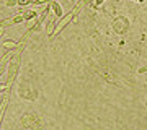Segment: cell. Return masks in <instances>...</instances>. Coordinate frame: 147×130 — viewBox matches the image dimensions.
I'll list each match as a JSON object with an SVG mask.
<instances>
[{
	"label": "cell",
	"mask_w": 147,
	"mask_h": 130,
	"mask_svg": "<svg viewBox=\"0 0 147 130\" xmlns=\"http://www.w3.org/2000/svg\"><path fill=\"white\" fill-rule=\"evenodd\" d=\"M127 29V21L126 18H118L115 21V31L116 33H124Z\"/></svg>",
	"instance_id": "6da1fadb"
},
{
	"label": "cell",
	"mask_w": 147,
	"mask_h": 130,
	"mask_svg": "<svg viewBox=\"0 0 147 130\" xmlns=\"http://www.w3.org/2000/svg\"><path fill=\"white\" fill-rule=\"evenodd\" d=\"M18 72V60H11L10 65H8V81H11L13 80V77H15V73Z\"/></svg>",
	"instance_id": "7a4b0ae2"
},
{
	"label": "cell",
	"mask_w": 147,
	"mask_h": 130,
	"mask_svg": "<svg viewBox=\"0 0 147 130\" xmlns=\"http://www.w3.org/2000/svg\"><path fill=\"white\" fill-rule=\"evenodd\" d=\"M74 15H75V10H74L72 13H70V15H67V16H64L62 20L59 21V23H57V31H59V29H62L64 26H65V25H67V23H69V21L72 20V16H74Z\"/></svg>",
	"instance_id": "3957f363"
},
{
	"label": "cell",
	"mask_w": 147,
	"mask_h": 130,
	"mask_svg": "<svg viewBox=\"0 0 147 130\" xmlns=\"http://www.w3.org/2000/svg\"><path fill=\"white\" fill-rule=\"evenodd\" d=\"M51 8H53L54 15L57 16V18H61V16H62V7H61V3H59V2H53V3H51Z\"/></svg>",
	"instance_id": "277c9868"
},
{
	"label": "cell",
	"mask_w": 147,
	"mask_h": 130,
	"mask_svg": "<svg viewBox=\"0 0 147 130\" xmlns=\"http://www.w3.org/2000/svg\"><path fill=\"white\" fill-rule=\"evenodd\" d=\"M34 16H38L36 11H23V20H31Z\"/></svg>",
	"instance_id": "5b68a950"
},
{
	"label": "cell",
	"mask_w": 147,
	"mask_h": 130,
	"mask_svg": "<svg viewBox=\"0 0 147 130\" xmlns=\"http://www.w3.org/2000/svg\"><path fill=\"white\" fill-rule=\"evenodd\" d=\"M3 46H5L7 49H10V47L16 46V41H5V42H3Z\"/></svg>",
	"instance_id": "8992f818"
},
{
	"label": "cell",
	"mask_w": 147,
	"mask_h": 130,
	"mask_svg": "<svg viewBox=\"0 0 147 130\" xmlns=\"http://www.w3.org/2000/svg\"><path fill=\"white\" fill-rule=\"evenodd\" d=\"M16 2H18L20 7H25V5H30L31 3V0H16Z\"/></svg>",
	"instance_id": "52a82bcc"
},
{
	"label": "cell",
	"mask_w": 147,
	"mask_h": 130,
	"mask_svg": "<svg viewBox=\"0 0 147 130\" xmlns=\"http://www.w3.org/2000/svg\"><path fill=\"white\" fill-rule=\"evenodd\" d=\"M49 0H31L33 5H42V3H47Z\"/></svg>",
	"instance_id": "ba28073f"
},
{
	"label": "cell",
	"mask_w": 147,
	"mask_h": 130,
	"mask_svg": "<svg viewBox=\"0 0 147 130\" xmlns=\"http://www.w3.org/2000/svg\"><path fill=\"white\" fill-rule=\"evenodd\" d=\"M103 2H105V0H95V2H93V7H100Z\"/></svg>",
	"instance_id": "9c48e42d"
},
{
	"label": "cell",
	"mask_w": 147,
	"mask_h": 130,
	"mask_svg": "<svg viewBox=\"0 0 147 130\" xmlns=\"http://www.w3.org/2000/svg\"><path fill=\"white\" fill-rule=\"evenodd\" d=\"M144 72H147V67H142V68H139V73H144Z\"/></svg>",
	"instance_id": "30bf717a"
}]
</instances>
